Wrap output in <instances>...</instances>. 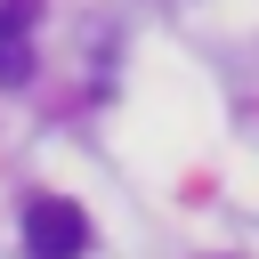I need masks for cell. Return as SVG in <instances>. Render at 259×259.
Returning a JSON list of instances; mask_svg holds the SVG:
<instances>
[{
	"label": "cell",
	"mask_w": 259,
	"mask_h": 259,
	"mask_svg": "<svg viewBox=\"0 0 259 259\" xmlns=\"http://www.w3.org/2000/svg\"><path fill=\"white\" fill-rule=\"evenodd\" d=\"M89 251V219L65 194H32L24 202V259H81Z\"/></svg>",
	"instance_id": "obj_1"
},
{
	"label": "cell",
	"mask_w": 259,
	"mask_h": 259,
	"mask_svg": "<svg viewBox=\"0 0 259 259\" xmlns=\"http://www.w3.org/2000/svg\"><path fill=\"white\" fill-rule=\"evenodd\" d=\"M0 81H8V89L32 81V49H24V40H0Z\"/></svg>",
	"instance_id": "obj_2"
},
{
	"label": "cell",
	"mask_w": 259,
	"mask_h": 259,
	"mask_svg": "<svg viewBox=\"0 0 259 259\" xmlns=\"http://www.w3.org/2000/svg\"><path fill=\"white\" fill-rule=\"evenodd\" d=\"M40 8L32 0H0V40H24V24H32Z\"/></svg>",
	"instance_id": "obj_3"
}]
</instances>
